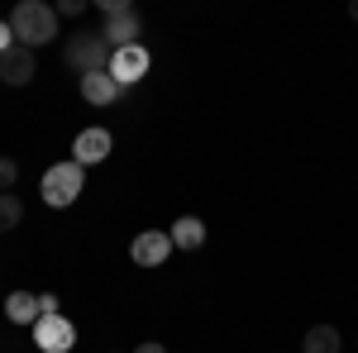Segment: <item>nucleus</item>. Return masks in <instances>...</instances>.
<instances>
[{"label": "nucleus", "instance_id": "f257e3e1", "mask_svg": "<svg viewBox=\"0 0 358 353\" xmlns=\"http://www.w3.org/2000/svg\"><path fill=\"white\" fill-rule=\"evenodd\" d=\"M10 29H15V43L34 53V48H43V43L57 38V5H48V0H20L15 15H10Z\"/></svg>", "mask_w": 358, "mask_h": 353}, {"label": "nucleus", "instance_id": "f03ea898", "mask_svg": "<svg viewBox=\"0 0 358 353\" xmlns=\"http://www.w3.org/2000/svg\"><path fill=\"white\" fill-rule=\"evenodd\" d=\"M96 5H101V15H106L101 38H106L110 48H134L138 34H143V15H138L129 0H96Z\"/></svg>", "mask_w": 358, "mask_h": 353}, {"label": "nucleus", "instance_id": "7ed1b4c3", "mask_svg": "<svg viewBox=\"0 0 358 353\" xmlns=\"http://www.w3.org/2000/svg\"><path fill=\"white\" fill-rule=\"evenodd\" d=\"M86 187V167H77L72 158L67 163H53L43 172V182H38V196H43V206H53V210H67Z\"/></svg>", "mask_w": 358, "mask_h": 353}, {"label": "nucleus", "instance_id": "20e7f679", "mask_svg": "<svg viewBox=\"0 0 358 353\" xmlns=\"http://www.w3.org/2000/svg\"><path fill=\"white\" fill-rule=\"evenodd\" d=\"M110 43L101 34H72L67 48H62V62L77 72V77H91V72H110Z\"/></svg>", "mask_w": 358, "mask_h": 353}, {"label": "nucleus", "instance_id": "39448f33", "mask_svg": "<svg viewBox=\"0 0 358 353\" xmlns=\"http://www.w3.org/2000/svg\"><path fill=\"white\" fill-rule=\"evenodd\" d=\"M34 344H38V353H72L77 349V325L67 315H43L34 325Z\"/></svg>", "mask_w": 358, "mask_h": 353}, {"label": "nucleus", "instance_id": "423d86ee", "mask_svg": "<svg viewBox=\"0 0 358 353\" xmlns=\"http://www.w3.org/2000/svg\"><path fill=\"white\" fill-rule=\"evenodd\" d=\"M148 62H153V57H148L143 43H134V48H115L110 53V77L120 82V91L134 86V82H143V77H148Z\"/></svg>", "mask_w": 358, "mask_h": 353}, {"label": "nucleus", "instance_id": "0eeeda50", "mask_svg": "<svg viewBox=\"0 0 358 353\" xmlns=\"http://www.w3.org/2000/svg\"><path fill=\"white\" fill-rule=\"evenodd\" d=\"M110 148H115L110 129H82V134L72 138V163L77 167H101L110 158Z\"/></svg>", "mask_w": 358, "mask_h": 353}, {"label": "nucleus", "instance_id": "6e6552de", "mask_svg": "<svg viewBox=\"0 0 358 353\" xmlns=\"http://www.w3.org/2000/svg\"><path fill=\"white\" fill-rule=\"evenodd\" d=\"M167 253H172V234L167 229H143V234H134V244H129V258H134L138 268H163Z\"/></svg>", "mask_w": 358, "mask_h": 353}, {"label": "nucleus", "instance_id": "1a4fd4ad", "mask_svg": "<svg viewBox=\"0 0 358 353\" xmlns=\"http://www.w3.org/2000/svg\"><path fill=\"white\" fill-rule=\"evenodd\" d=\"M34 72H38V62H34V53L29 48H10V53H0V82L5 86H29L34 82Z\"/></svg>", "mask_w": 358, "mask_h": 353}, {"label": "nucleus", "instance_id": "9d476101", "mask_svg": "<svg viewBox=\"0 0 358 353\" xmlns=\"http://www.w3.org/2000/svg\"><path fill=\"white\" fill-rule=\"evenodd\" d=\"M77 91H82L86 106H115V101H120V82H115L110 72H91V77H82Z\"/></svg>", "mask_w": 358, "mask_h": 353}, {"label": "nucleus", "instance_id": "9b49d317", "mask_svg": "<svg viewBox=\"0 0 358 353\" xmlns=\"http://www.w3.org/2000/svg\"><path fill=\"white\" fill-rule=\"evenodd\" d=\"M0 310H5L10 325H29V329H34L38 320H43V310H38V296H34V291H10Z\"/></svg>", "mask_w": 358, "mask_h": 353}, {"label": "nucleus", "instance_id": "f8f14e48", "mask_svg": "<svg viewBox=\"0 0 358 353\" xmlns=\"http://www.w3.org/2000/svg\"><path fill=\"white\" fill-rule=\"evenodd\" d=\"M172 248H187V253H196V248L206 244V219H196V215H182V219H172Z\"/></svg>", "mask_w": 358, "mask_h": 353}, {"label": "nucleus", "instance_id": "ddd939ff", "mask_svg": "<svg viewBox=\"0 0 358 353\" xmlns=\"http://www.w3.org/2000/svg\"><path fill=\"white\" fill-rule=\"evenodd\" d=\"M301 353H344V339L334 325H310L301 339Z\"/></svg>", "mask_w": 358, "mask_h": 353}, {"label": "nucleus", "instance_id": "4468645a", "mask_svg": "<svg viewBox=\"0 0 358 353\" xmlns=\"http://www.w3.org/2000/svg\"><path fill=\"white\" fill-rule=\"evenodd\" d=\"M20 219H24V201H20V191H0V234H10Z\"/></svg>", "mask_w": 358, "mask_h": 353}, {"label": "nucleus", "instance_id": "2eb2a0df", "mask_svg": "<svg viewBox=\"0 0 358 353\" xmlns=\"http://www.w3.org/2000/svg\"><path fill=\"white\" fill-rule=\"evenodd\" d=\"M15 182H20V163L15 158H0V191H15Z\"/></svg>", "mask_w": 358, "mask_h": 353}, {"label": "nucleus", "instance_id": "dca6fc26", "mask_svg": "<svg viewBox=\"0 0 358 353\" xmlns=\"http://www.w3.org/2000/svg\"><path fill=\"white\" fill-rule=\"evenodd\" d=\"M77 15H86V0H62L57 5V20H77Z\"/></svg>", "mask_w": 358, "mask_h": 353}, {"label": "nucleus", "instance_id": "f3484780", "mask_svg": "<svg viewBox=\"0 0 358 353\" xmlns=\"http://www.w3.org/2000/svg\"><path fill=\"white\" fill-rule=\"evenodd\" d=\"M15 48V29H10V20H0V53H10Z\"/></svg>", "mask_w": 358, "mask_h": 353}, {"label": "nucleus", "instance_id": "a211bd4d", "mask_svg": "<svg viewBox=\"0 0 358 353\" xmlns=\"http://www.w3.org/2000/svg\"><path fill=\"white\" fill-rule=\"evenodd\" d=\"M38 310H43V315H57V296H53V291L38 296Z\"/></svg>", "mask_w": 358, "mask_h": 353}, {"label": "nucleus", "instance_id": "6ab92c4d", "mask_svg": "<svg viewBox=\"0 0 358 353\" xmlns=\"http://www.w3.org/2000/svg\"><path fill=\"white\" fill-rule=\"evenodd\" d=\"M134 353H167V344H158V339H143Z\"/></svg>", "mask_w": 358, "mask_h": 353}, {"label": "nucleus", "instance_id": "aec40b11", "mask_svg": "<svg viewBox=\"0 0 358 353\" xmlns=\"http://www.w3.org/2000/svg\"><path fill=\"white\" fill-rule=\"evenodd\" d=\"M349 20H354V24H358V0H354V5H349Z\"/></svg>", "mask_w": 358, "mask_h": 353}]
</instances>
